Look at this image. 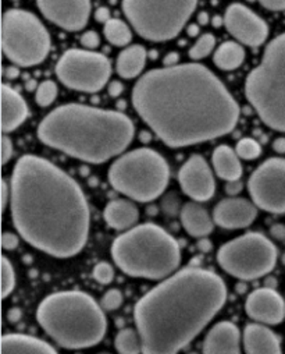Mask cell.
Returning <instances> with one entry per match:
<instances>
[{
	"mask_svg": "<svg viewBox=\"0 0 285 354\" xmlns=\"http://www.w3.org/2000/svg\"><path fill=\"white\" fill-rule=\"evenodd\" d=\"M141 119L170 148H184L231 133L239 106L226 85L198 63L150 70L132 90Z\"/></svg>",
	"mask_w": 285,
	"mask_h": 354,
	"instance_id": "cell-1",
	"label": "cell"
},
{
	"mask_svg": "<svg viewBox=\"0 0 285 354\" xmlns=\"http://www.w3.org/2000/svg\"><path fill=\"white\" fill-rule=\"evenodd\" d=\"M10 189L12 219L28 244L56 258L81 252L89 237L90 212L70 174L28 153L16 163Z\"/></svg>",
	"mask_w": 285,
	"mask_h": 354,
	"instance_id": "cell-2",
	"label": "cell"
},
{
	"mask_svg": "<svg viewBox=\"0 0 285 354\" xmlns=\"http://www.w3.org/2000/svg\"><path fill=\"white\" fill-rule=\"evenodd\" d=\"M227 286L213 271L181 270L142 296L134 308L142 354H178L217 315Z\"/></svg>",
	"mask_w": 285,
	"mask_h": 354,
	"instance_id": "cell-3",
	"label": "cell"
},
{
	"mask_svg": "<svg viewBox=\"0 0 285 354\" xmlns=\"http://www.w3.org/2000/svg\"><path fill=\"white\" fill-rule=\"evenodd\" d=\"M134 133L128 116L78 104L59 106L38 127L43 144L88 163H104L120 155Z\"/></svg>",
	"mask_w": 285,
	"mask_h": 354,
	"instance_id": "cell-4",
	"label": "cell"
},
{
	"mask_svg": "<svg viewBox=\"0 0 285 354\" xmlns=\"http://www.w3.org/2000/svg\"><path fill=\"white\" fill-rule=\"evenodd\" d=\"M37 318L41 328L59 346L68 350L97 346L108 329L102 306L79 290L49 295L38 306Z\"/></svg>",
	"mask_w": 285,
	"mask_h": 354,
	"instance_id": "cell-5",
	"label": "cell"
},
{
	"mask_svg": "<svg viewBox=\"0 0 285 354\" xmlns=\"http://www.w3.org/2000/svg\"><path fill=\"white\" fill-rule=\"evenodd\" d=\"M112 257L117 267L130 277L161 281L178 270L181 248L163 227L144 223L115 239Z\"/></svg>",
	"mask_w": 285,
	"mask_h": 354,
	"instance_id": "cell-6",
	"label": "cell"
},
{
	"mask_svg": "<svg viewBox=\"0 0 285 354\" xmlns=\"http://www.w3.org/2000/svg\"><path fill=\"white\" fill-rule=\"evenodd\" d=\"M245 95L267 127L285 133V32L267 45L249 73Z\"/></svg>",
	"mask_w": 285,
	"mask_h": 354,
	"instance_id": "cell-7",
	"label": "cell"
},
{
	"mask_svg": "<svg viewBox=\"0 0 285 354\" xmlns=\"http://www.w3.org/2000/svg\"><path fill=\"white\" fill-rule=\"evenodd\" d=\"M112 187L138 203L160 197L170 180L166 159L150 148H138L117 158L108 173Z\"/></svg>",
	"mask_w": 285,
	"mask_h": 354,
	"instance_id": "cell-8",
	"label": "cell"
},
{
	"mask_svg": "<svg viewBox=\"0 0 285 354\" xmlns=\"http://www.w3.org/2000/svg\"><path fill=\"white\" fill-rule=\"evenodd\" d=\"M198 0H123L135 32L153 42L175 38L195 12Z\"/></svg>",
	"mask_w": 285,
	"mask_h": 354,
	"instance_id": "cell-9",
	"label": "cell"
},
{
	"mask_svg": "<svg viewBox=\"0 0 285 354\" xmlns=\"http://www.w3.org/2000/svg\"><path fill=\"white\" fill-rule=\"evenodd\" d=\"M2 46L6 57L23 67L42 63L50 50V37L37 16L12 9L3 15Z\"/></svg>",
	"mask_w": 285,
	"mask_h": 354,
	"instance_id": "cell-10",
	"label": "cell"
},
{
	"mask_svg": "<svg viewBox=\"0 0 285 354\" xmlns=\"http://www.w3.org/2000/svg\"><path fill=\"white\" fill-rule=\"evenodd\" d=\"M277 255L270 239L250 232L223 244L217 251V262L228 275L241 281H253L274 270Z\"/></svg>",
	"mask_w": 285,
	"mask_h": 354,
	"instance_id": "cell-11",
	"label": "cell"
},
{
	"mask_svg": "<svg viewBox=\"0 0 285 354\" xmlns=\"http://www.w3.org/2000/svg\"><path fill=\"white\" fill-rule=\"evenodd\" d=\"M112 66L109 59L97 52L70 49L56 64V75L71 90L93 94L109 82Z\"/></svg>",
	"mask_w": 285,
	"mask_h": 354,
	"instance_id": "cell-12",
	"label": "cell"
},
{
	"mask_svg": "<svg viewBox=\"0 0 285 354\" xmlns=\"http://www.w3.org/2000/svg\"><path fill=\"white\" fill-rule=\"evenodd\" d=\"M252 203L270 214H285V159L264 160L249 177Z\"/></svg>",
	"mask_w": 285,
	"mask_h": 354,
	"instance_id": "cell-13",
	"label": "cell"
},
{
	"mask_svg": "<svg viewBox=\"0 0 285 354\" xmlns=\"http://www.w3.org/2000/svg\"><path fill=\"white\" fill-rule=\"evenodd\" d=\"M178 183L185 196L197 203L209 201L216 193L213 171L201 155H193L178 171Z\"/></svg>",
	"mask_w": 285,
	"mask_h": 354,
	"instance_id": "cell-14",
	"label": "cell"
},
{
	"mask_svg": "<svg viewBox=\"0 0 285 354\" xmlns=\"http://www.w3.org/2000/svg\"><path fill=\"white\" fill-rule=\"evenodd\" d=\"M224 26L237 41L248 46H260L268 35L264 20L241 3H233L227 8Z\"/></svg>",
	"mask_w": 285,
	"mask_h": 354,
	"instance_id": "cell-15",
	"label": "cell"
},
{
	"mask_svg": "<svg viewBox=\"0 0 285 354\" xmlns=\"http://www.w3.org/2000/svg\"><path fill=\"white\" fill-rule=\"evenodd\" d=\"M41 13L66 31H79L89 20L90 0H37Z\"/></svg>",
	"mask_w": 285,
	"mask_h": 354,
	"instance_id": "cell-16",
	"label": "cell"
},
{
	"mask_svg": "<svg viewBox=\"0 0 285 354\" xmlns=\"http://www.w3.org/2000/svg\"><path fill=\"white\" fill-rule=\"evenodd\" d=\"M245 311L250 319L263 325H278L285 318V300L271 288L253 290L246 301Z\"/></svg>",
	"mask_w": 285,
	"mask_h": 354,
	"instance_id": "cell-17",
	"label": "cell"
},
{
	"mask_svg": "<svg viewBox=\"0 0 285 354\" xmlns=\"http://www.w3.org/2000/svg\"><path fill=\"white\" fill-rule=\"evenodd\" d=\"M257 216V207L245 198L222 200L213 209V221L217 226L228 230L245 229Z\"/></svg>",
	"mask_w": 285,
	"mask_h": 354,
	"instance_id": "cell-18",
	"label": "cell"
},
{
	"mask_svg": "<svg viewBox=\"0 0 285 354\" xmlns=\"http://www.w3.org/2000/svg\"><path fill=\"white\" fill-rule=\"evenodd\" d=\"M204 354H241V332L230 321L216 324L205 337Z\"/></svg>",
	"mask_w": 285,
	"mask_h": 354,
	"instance_id": "cell-19",
	"label": "cell"
},
{
	"mask_svg": "<svg viewBox=\"0 0 285 354\" xmlns=\"http://www.w3.org/2000/svg\"><path fill=\"white\" fill-rule=\"evenodd\" d=\"M242 343L246 354H282L278 336L270 328L259 322L245 326Z\"/></svg>",
	"mask_w": 285,
	"mask_h": 354,
	"instance_id": "cell-20",
	"label": "cell"
},
{
	"mask_svg": "<svg viewBox=\"0 0 285 354\" xmlns=\"http://www.w3.org/2000/svg\"><path fill=\"white\" fill-rule=\"evenodd\" d=\"M28 116L24 98L9 85L2 86V130L10 133L19 129Z\"/></svg>",
	"mask_w": 285,
	"mask_h": 354,
	"instance_id": "cell-21",
	"label": "cell"
},
{
	"mask_svg": "<svg viewBox=\"0 0 285 354\" xmlns=\"http://www.w3.org/2000/svg\"><path fill=\"white\" fill-rule=\"evenodd\" d=\"M181 223L185 232L193 237H206L213 232L215 221L201 204L186 203L181 209Z\"/></svg>",
	"mask_w": 285,
	"mask_h": 354,
	"instance_id": "cell-22",
	"label": "cell"
},
{
	"mask_svg": "<svg viewBox=\"0 0 285 354\" xmlns=\"http://www.w3.org/2000/svg\"><path fill=\"white\" fill-rule=\"evenodd\" d=\"M2 354H59L49 343L26 335L6 333L2 337Z\"/></svg>",
	"mask_w": 285,
	"mask_h": 354,
	"instance_id": "cell-23",
	"label": "cell"
},
{
	"mask_svg": "<svg viewBox=\"0 0 285 354\" xmlns=\"http://www.w3.org/2000/svg\"><path fill=\"white\" fill-rule=\"evenodd\" d=\"M104 216L109 227L115 230H130L138 222L139 211L132 201L117 198L106 205Z\"/></svg>",
	"mask_w": 285,
	"mask_h": 354,
	"instance_id": "cell-24",
	"label": "cell"
},
{
	"mask_svg": "<svg viewBox=\"0 0 285 354\" xmlns=\"http://www.w3.org/2000/svg\"><path fill=\"white\" fill-rule=\"evenodd\" d=\"M213 167L220 179L226 182L241 180L242 166L237 151L228 145H219L212 156Z\"/></svg>",
	"mask_w": 285,
	"mask_h": 354,
	"instance_id": "cell-25",
	"label": "cell"
},
{
	"mask_svg": "<svg viewBox=\"0 0 285 354\" xmlns=\"http://www.w3.org/2000/svg\"><path fill=\"white\" fill-rule=\"evenodd\" d=\"M148 52L141 45H132L119 53L116 68L120 77L131 80L138 77L146 64Z\"/></svg>",
	"mask_w": 285,
	"mask_h": 354,
	"instance_id": "cell-26",
	"label": "cell"
},
{
	"mask_svg": "<svg viewBox=\"0 0 285 354\" xmlns=\"http://www.w3.org/2000/svg\"><path fill=\"white\" fill-rule=\"evenodd\" d=\"M215 64L224 71H231L238 68L245 60V50L241 44L224 42L222 44L213 56Z\"/></svg>",
	"mask_w": 285,
	"mask_h": 354,
	"instance_id": "cell-27",
	"label": "cell"
},
{
	"mask_svg": "<svg viewBox=\"0 0 285 354\" xmlns=\"http://www.w3.org/2000/svg\"><path fill=\"white\" fill-rule=\"evenodd\" d=\"M115 344L120 354H142V337L138 329H121L116 336Z\"/></svg>",
	"mask_w": 285,
	"mask_h": 354,
	"instance_id": "cell-28",
	"label": "cell"
},
{
	"mask_svg": "<svg viewBox=\"0 0 285 354\" xmlns=\"http://www.w3.org/2000/svg\"><path fill=\"white\" fill-rule=\"evenodd\" d=\"M106 39L115 46H127L132 39L130 27L119 19H110L104 28Z\"/></svg>",
	"mask_w": 285,
	"mask_h": 354,
	"instance_id": "cell-29",
	"label": "cell"
},
{
	"mask_svg": "<svg viewBox=\"0 0 285 354\" xmlns=\"http://www.w3.org/2000/svg\"><path fill=\"white\" fill-rule=\"evenodd\" d=\"M216 46V38L212 34L201 35L197 42L189 49V57L194 60H201L208 57Z\"/></svg>",
	"mask_w": 285,
	"mask_h": 354,
	"instance_id": "cell-30",
	"label": "cell"
},
{
	"mask_svg": "<svg viewBox=\"0 0 285 354\" xmlns=\"http://www.w3.org/2000/svg\"><path fill=\"white\" fill-rule=\"evenodd\" d=\"M57 97V85L48 80V81H43L38 85L37 88V94H35V101L39 106L42 108H46L49 105H52L55 102Z\"/></svg>",
	"mask_w": 285,
	"mask_h": 354,
	"instance_id": "cell-31",
	"label": "cell"
},
{
	"mask_svg": "<svg viewBox=\"0 0 285 354\" xmlns=\"http://www.w3.org/2000/svg\"><path fill=\"white\" fill-rule=\"evenodd\" d=\"M16 286V272L13 263L8 259V257L2 258V297L6 299L13 293Z\"/></svg>",
	"mask_w": 285,
	"mask_h": 354,
	"instance_id": "cell-32",
	"label": "cell"
},
{
	"mask_svg": "<svg viewBox=\"0 0 285 354\" xmlns=\"http://www.w3.org/2000/svg\"><path fill=\"white\" fill-rule=\"evenodd\" d=\"M235 151L241 159L253 160L262 155L260 144L253 138H242L238 141Z\"/></svg>",
	"mask_w": 285,
	"mask_h": 354,
	"instance_id": "cell-33",
	"label": "cell"
},
{
	"mask_svg": "<svg viewBox=\"0 0 285 354\" xmlns=\"http://www.w3.org/2000/svg\"><path fill=\"white\" fill-rule=\"evenodd\" d=\"M93 278L101 285H109L115 278V270L109 262H99L93 268Z\"/></svg>",
	"mask_w": 285,
	"mask_h": 354,
	"instance_id": "cell-34",
	"label": "cell"
},
{
	"mask_svg": "<svg viewBox=\"0 0 285 354\" xmlns=\"http://www.w3.org/2000/svg\"><path fill=\"white\" fill-rule=\"evenodd\" d=\"M124 296L119 289H110L105 293V296L101 300V306L106 311H115L119 310L123 306Z\"/></svg>",
	"mask_w": 285,
	"mask_h": 354,
	"instance_id": "cell-35",
	"label": "cell"
},
{
	"mask_svg": "<svg viewBox=\"0 0 285 354\" xmlns=\"http://www.w3.org/2000/svg\"><path fill=\"white\" fill-rule=\"evenodd\" d=\"M99 42H101V38L99 35L95 32V31H88L85 32L82 37H81V44L83 48H86L88 50H92L95 48L99 46Z\"/></svg>",
	"mask_w": 285,
	"mask_h": 354,
	"instance_id": "cell-36",
	"label": "cell"
},
{
	"mask_svg": "<svg viewBox=\"0 0 285 354\" xmlns=\"http://www.w3.org/2000/svg\"><path fill=\"white\" fill-rule=\"evenodd\" d=\"M13 156V142L8 136H3L2 138V162L6 165Z\"/></svg>",
	"mask_w": 285,
	"mask_h": 354,
	"instance_id": "cell-37",
	"label": "cell"
},
{
	"mask_svg": "<svg viewBox=\"0 0 285 354\" xmlns=\"http://www.w3.org/2000/svg\"><path fill=\"white\" fill-rule=\"evenodd\" d=\"M259 3L271 12L285 10V0H259Z\"/></svg>",
	"mask_w": 285,
	"mask_h": 354,
	"instance_id": "cell-38",
	"label": "cell"
},
{
	"mask_svg": "<svg viewBox=\"0 0 285 354\" xmlns=\"http://www.w3.org/2000/svg\"><path fill=\"white\" fill-rule=\"evenodd\" d=\"M2 245L5 250H14L19 245V237L14 233L5 232L2 236Z\"/></svg>",
	"mask_w": 285,
	"mask_h": 354,
	"instance_id": "cell-39",
	"label": "cell"
},
{
	"mask_svg": "<svg viewBox=\"0 0 285 354\" xmlns=\"http://www.w3.org/2000/svg\"><path fill=\"white\" fill-rule=\"evenodd\" d=\"M242 187H244V185H242V182H241V180L227 182V185H226V193H227L228 196L235 197L237 194H239V193L242 192Z\"/></svg>",
	"mask_w": 285,
	"mask_h": 354,
	"instance_id": "cell-40",
	"label": "cell"
},
{
	"mask_svg": "<svg viewBox=\"0 0 285 354\" xmlns=\"http://www.w3.org/2000/svg\"><path fill=\"white\" fill-rule=\"evenodd\" d=\"M12 198V189L8 186V182L3 180L2 182V209L5 211L8 204L10 203Z\"/></svg>",
	"mask_w": 285,
	"mask_h": 354,
	"instance_id": "cell-41",
	"label": "cell"
},
{
	"mask_svg": "<svg viewBox=\"0 0 285 354\" xmlns=\"http://www.w3.org/2000/svg\"><path fill=\"white\" fill-rule=\"evenodd\" d=\"M110 19L112 17H110V12L108 8H99L97 12H95V20H97L98 23L106 24Z\"/></svg>",
	"mask_w": 285,
	"mask_h": 354,
	"instance_id": "cell-42",
	"label": "cell"
},
{
	"mask_svg": "<svg viewBox=\"0 0 285 354\" xmlns=\"http://www.w3.org/2000/svg\"><path fill=\"white\" fill-rule=\"evenodd\" d=\"M123 90H124V86H123V84H121L120 81H112V82L109 84V94H110V97H113V98L120 97V94L123 93Z\"/></svg>",
	"mask_w": 285,
	"mask_h": 354,
	"instance_id": "cell-43",
	"label": "cell"
},
{
	"mask_svg": "<svg viewBox=\"0 0 285 354\" xmlns=\"http://www.w3.org/2000/svg\"><path fill=\"white\" fill-rule=\"evenodd\" d=\"M271 234L278 239V240H282L285 239V226L284 225H274L271 227Z\"/></svg>",
	"mask_w": 285,
	"mask_h": 354,
	"instance_id": "cell-44",
	"label": "cell"
},
{
	"mask_svg": "<svg viewBox=\"0 0 285 354\" xmlns=\"http://www.w3.org/2000/svg\"><path fill=\"white\" fill-rule=\"evenodd\" d=\"M273 148L277 153H285V138L284 137L275 138L273 142Z\"/></svg>",
	"mask_w": 285,
	"mask_h": 354,
	"instance_id": "cell-45",
	"label": "cell"
},
{
	"mask_svg": "<svg viewBox=\"0 0 285 354\" xmlns=\"http://www.w3.org/2000/svg\"><path fill=\"white\" fill-rule=\"evenodd\" d=\"M178 62V56L175 53H170L167 55V57L164 59V64L168 67V66H175Z\"/></svg>",
	"mask_w": 285,
	"mask_h": 354,
	"instance_id": "cell-46",
	"label": "cell"
},
{
	"mask_svg": "<svg viewBox=\"0 0 285 354\" xmlns=\"http://www.w3.org/2000/svg\"><path fill=\"white\" fill-rule=\"evenodd\" d=\"M5 75L8 78H16L19 75V70L16 67H9L5 70Z\"/></svg>",
	"mask_w": 285,
	"mask_h": 354,
	"instance_id": "cell-47",
	"label": "cell"
},
{
	"mask_svg": "<svg viewBox=\"0 0 285 354\" xmlns=\"http://www.w3.org/2000/svg\"><path fill=\"white\" fill-rule=\"evenodd\" d=\"M199 32V28H198V26H189V28H188V34L189 35H197Z\"/></svg>",
	"mask_w": 285,
	"mask_h": 354,
	"instance_id": "cell-48",
	"label": "cell"
},
{
	"mask_svg": "<svg viewBox=\"0 0 285 354\" xmlns=\"http://www.w3.org/2000/svg\"><path fill=\"white\" fill-rule=\"evenodd\" d=\"M208 21H209V19H208V15H206V13H202V15H199V23H201L202 26L208 24Z\"/></svg>",
	"mask_w": 285,
	"mask_h": 354,
	"instance_id": "cell-49",
	"label": "cell"
},
{
	"mask_svg": "<svg viewBox=\"0 0 285 354\" xmlns=\"http://www.w3.org/2000/svg\"><path fill=\"white\" fill-rule=\"evenodd\" d=\"M281 261H282V263H284V265H285V254H284V255H282V258H281Z\"/></svg>",
	"mask_w": 285,
	"mask_h": 354,
	"instance_id": "cell-50",
	"label": "cell"
},
{
	"mask_svg": "<svg viewBox=\"0 0 285 354\" xmlns=\"http://www.w3.org/2000/svg\"><path fill=\"white\" fill-rule=\"evenodd\" d=\"M189 354H198V353H189Z\"/></svg>",
	"mask_w": 285,
	"mask_h": 354,
	"instance_id": "cell-51",
	"label": "cell"
}]
</instances>
